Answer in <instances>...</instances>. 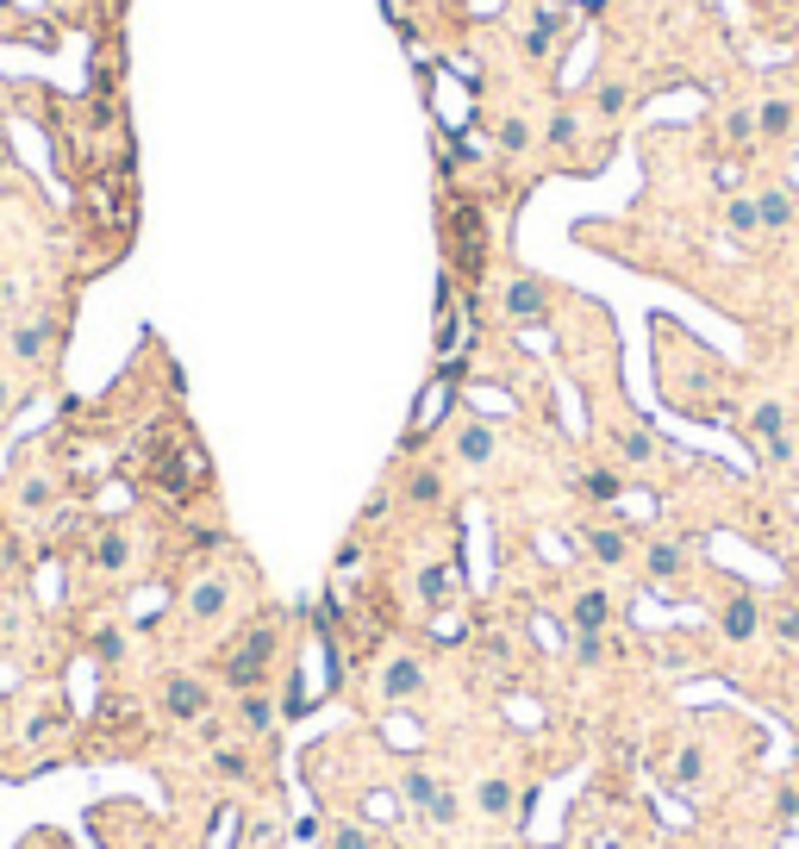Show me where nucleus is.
<instances>
[{
    "mask_svg": "<svg viewBox=\"0 0 799 849\" xmlns=\"http://www.w3.org/2000/svg\"><path fill=\"white\" fill-rule=\"evenodd\" d=\"M144 481L156 487L163 499H194L206 481H213V462H206V449L188 424H156L144 444Z\"/></svg>",
    "mask_w": 799,
    "mask_h": 849,
    "instance_id": "obj_1",
    "label": "nucleus"
},
{
    "mask_svg": "<svg viewBox=\"0 0 799 849\" xmlns=\"http://www.w3.org/2000/svg\"><path fill=\"white\" fill-rule=\"evenodd\" d=\"M275 656H281V619H256V624H244V631L231 637V649L219 656V681L231 687V694L269 687Z\"/></svg>",
    "mask_w": 799,
    "mask_h": 849,
    "instance_id": "obj_2",
    "label": "nucleus"
},
{
    "mask_svg": "<svg viewBox=\"0 0 799 849\" xmlns=\"http://www.w3.org/2000/svg\"><path fill=\"white\" fill-rule=\"evenodd\" d=\"M81 200H88V219H94L106 238H125V231H131V169H125V163H106L100 175H88Z\"/></svg>",
    "mask_w": 799,
    "mask_h": 849,
    "instance_id": "obj_3",
    "label": "nucleus"
},
{
    "mask_svg": "<svg viewBox=\"0 0 799 849\" xmlns=\"http://www.w3.org/2000/svg\"><path fill=\"white\" fill-rule=\"evenodd\" d=\"M469 806L494 837H506V831H519V819H524V787L512 774H481L469 787Z\"/></svg>",
    "mask_w": 799,
    "mask_h": 849,
    "instance_id": "obj_4",
    "label": "nucleus"
},
{
    "mask_svg": "<svg viewBox=\"0 0 799 849\" xmlns=\"http://www.w3.org/2000/svg\"><path fill=\"white\" fill-rule=\"evenodd\" d=\"M469 344H474L469 300L456 294V288H449V275H444V288H437V363H444V369H462Z\"/></svg>",
    "mask_w": 799,
    "mask_h": 849,
    "instance_id": "obj_5",
    "label": "nucleus"
},
{
    "mask_svg": "<svg viewBox=\"0 0 799 849\" xmlns=\"http://www.w3.org/2000/svg\"><path fill=\"white\" fill-rule=\"evenodd\" d=\"M449 263H456V275H481V263H487V225H481L474 200H449Z\"/></svg>",
    "mask_w": 799,
    "mask_h": 849,
    "instance_id": "obj_6",
    "label": "nucleus"
},
{
    "mask_svg": "<svg viewBox=\"0 0 799 849\" xmlns=\"http://www.w3.org/2000/svg\"><path fill=\"white\" fill-rule=\"evenodd\" d=\"M449 400H456V369H437L431 381H424V394H419V406H413V419H406V438H400V444L419 449L424 438L437 431V419L449 413Z\"/></svg>",
    "mask_w": 799,
    "mask_h": 849,
    "instance_id": "obj_7",
    "label": "nucleus"
},
{
    "mask_svg": "<svg viewBox=\"0 0 799 849\" xmlns=\"http://www.w3.org/2000/svg\"><path fill=\"white\" fill-rule=\"evenodd\" d=\"M156 699H163V712H169L175 724H200L206 712H213V687H206L200 674H169Z\"/></svg>",
    "mask_w": 799,
    "mask_h": 849,
    "instance_id": "obj_8",
    "label": "nucleus"
},
{
    "mask_svg": "<svg viewBox=\"0 0 799 849\" xmlns=\"http://www.w3.org/2000/svg\"><path fill=\"white\" fill-rule=\"evenodd\" d=\"M449 774H437L431 762H400V774H394V799L413 812V819H424V806L437 799V787H444Z\"/></svg>",
    "mask_w": 799,
    "mask_h": 849,
    "instance_id": "obj_9",
    "label": "nucleus"
},
{
    "mask_svg": "<svg viewBox=\"0 0 799 849\" xmlns=\"http://www.w3.org/2000/svg\"><path fill=\"white\" fill-rule=\"evenodd\" d=\"M275 724H281V699H275L269 687L238 694V731H244V744H269Z\"/></svg>",
    "mask_w": 799,
    "mask_h": 849,
    "instance_id": "obj_10",
    "label": "nucleus"
},
{
    "mask_svg": "<svg viewBox=\"0 0 799 849\" xmlns=\"http://www.w3.org/2000/svg\"><path fill=\"white\" fill-rule=\"evenodd\" d=\"M375 687H381V699H419L424 694V662L419 656H406V649H394L381 669H375Z\"/></svg>",
    "mask_w": 799,
    "mask_h": 849,
    "instance_id": "obj_11",
    "label": "nucleus"
},
{
    "mask_svg": "<svg viewBox=\"0 0 799 849\" xmlns=\"http://www.w3.org/2000/svg\"><path fill=\"white\" fill-rule=\"evenodd\" d=\"M719 631L731 637V644H749L756 631H762V606L737 587V594H724V606H719Z\"/></svg>",
    "mask_w": 799,
    "mask_h": 849,
    "instance_id": "obj_12",
    "label": "nucleus"
},
{
    "mask_svg": "<svg viewBox=\"0 0 799 849\" xmlns=\"http://www.w3.org/2000/svg\"><path fill=\"white\" fill-rule=\"evenodd\" d=\"M225 606H231V581H225V574L194 581V594H188V619H194V624H219Z\"/></svg>",
    "mask_w": 799,
    "mask_h": 849,
    "instance_id": "obj_13",
    "label": "nucleus"
},
{
    "mask_svg": "<svg viewBox=\"0 0 799 849\" xmlns=\"http://www.w3.org/2000/svg\"><path fill=\"white\" fill-rule=\"evenodd\" d=\"M569 624L574 631H606V624H612V594H606V587H581L569 606Z\"/></svg>",
    "mask_w": 799,
    "mask_h": 849,
    "instance_id": "obj_14",
    "label": "nucleus"
},
{
    "mask_svg": "<svg viewBox=\"0 0 799 849\" xmlns=\"http://www.w3.org/2000/svg\"><path fill=\"white\" fill-rule=\"evenodd\" d=\"M506 313H512V319H544V313H549V288L537 281V275H519V281L506 288Z\"/></svg>",
    "mask_w": 799,
    "mask_h": 849,
    "instance_id": "obj_15",
    "label": "nucleus"
},
{
    "mask_svg": "<svg viewBox=\"0 0 799 849\" xmlns=\"http://www.w3.org/2000/svg\"><path fill=\"white\" fill-rule=\"evenodd\" d=\"M313 844L319 849H381V837H375L369 824H356V819H331V824H319Z\"/></svg>",
    "mask_w": 799,
    "mask_h": 849,
    "instance_id": "obj_16",
    "label": "nucleus"
},
{
    "mask_svg": "<svg viewBox=\"0 0 799 849\" xmlns=\"http://www.w3.org/2000/svg\"><path fill=\"white\" fill-rule=\"evenodd\" d=\"M456 587H462L456 562H424V574H419V599H424V606H437V612H444L449 599H456Z\"/></svg>",
    "mask_w": 799,
    "mask_h": 849,
    "instance_id": "obj_17",
    "label": "nucleus"
},
{
    "mask_svg": "<svg viewBox=\"0 0 799 849\" xmlns=\"http://www.w3.org/2000/svg\"><path fill=\"white\" fill-rule=\"evenodd\" d=\"M581 549H587L594 562H606V569H612V562H624V556H631V537H624V531H612V524H594V531H581Z\"/></svg>",
    "mask_w": 799,
    "mask_h": 849,
    "instance_id": "obj_18",
    "label": "nucleus"
},
{
    "mask_svg": "<svg viewBox=\"0 0 799 849\" xmlns=\"http://www.w3.org/2000/svg\"><path fill=\"white\" fill-rule=\"evenodd\" d=\"M125 562H131V537H125V531H100V544H94V569H100V574H119Z\"/></svg>",
    "mask_w": 799,
    "mask_h": 849,
    "instance_id": "obj_19",
    "label": "nucleus"
},
{
    "mask_svg": "<svg viewBox=\"0 0 799 849\" xmlns=\"http://www.w3.org/2000/svg\"><path fill=\"white\" fill-rule=\"evenodd\" d=\"M13 356L45 363V356H50V325H20V331H13Z\"/></svg>",
    "mask_w": 799,
    "mask_h": 849,
    "instance_id": "obj_20",
    "label": "nucleus"
},
{
    "mask_svg": "<svg viewBox=\"0 0 799 849\" xmlns=\"http://www.w3.org/2000/svg\"><path fill=\"white\" fill-rule=\"evenodd\" d=\"M756 206H762V225H769V231H781V225H794V194H787V188H769V194L756 200Z\"/></svg>",
    "mask_w": 799,
    "mask_h": 849,
    "instance_id": "obj_21",
    "label": "nucleus"
},
{
    "mask_svg": "<svg viewBox=\"0 0 799 849\" xmlns=\"http://www.w3.org/2000/svg\"><path fill=\"white\" fill-rule=\"evenodd\" d=\"M406 499H413V506H437V499H444V474H437V469H413Z\"/></svg>",
    "mask_w": 799,
    "mask_h": 849,
    "instance_id": "obj_22",
    "label": "nucleus"
},
{
    "mask_svg": "<svg viewBox=\"0 0 799 849\" xmlns=\"http://www.w3.org/2000/svg\"><path fill=\"white\" fill-rule=\"evenodd\" d=\"M749 438H762V444H769V438H781V431H787V413H781V406H756V413H749V424H744Z\"/></svg>",
    "mask_w": 799,
    "mask_h": 849,
    "instance_id": "obj_23",
    "label": "nucleus"
},
{
    "mask_svg": "<svg viewBox=\"0 0 799 849\" xmlns=\"http://www.w3.org/2000/svg\"><path fill=\"white\" fill-rule=\"evenodd\" d=\"M238 849H281V824H275V819H244Z\"/></svg>",
    "mask_w": 799,
    "mask_h": 849,
    "instance_id": "obj_24",
    "label": "nucleus"
},
{
    "mask_svg": "<svg viewBox=\"0 0 799 849\" xmlns=\"http://www.w3.org/2000/svg\"><path fill=\"white\" fill-rule=\"evenodd\" d=\"M462 462H487V456H494V431H487V424H462Z\"/></svg>",
    "mask_w": 799,
    "mask_h": 849,
    "instance_id": "obj_25",
    "label": "nucleus"
},
{
    "mask_svg": "<svg viewBox=\"0 0 799 849\" xmlns=\"http://www.w3.org/2000/svg\"><path fill=\"white\" fill-rule=\"evenodd\" d=\"M649 574H656V581H674V574H681V549L674 544H649Z\"/></svg>",
    "mask_w": 799,
    "mask_h": 849,
    "instance_id": "obj_26",
    "label": "nucleus"
},
{
    "mask_svg": "<svg viewBox=\"0 0 799 849\" xmlns=\"http://www.w3.org/2000/svg\"><path fill=\"white\" fill-rule=\"evenodd\" d=\"M574 662H581V669L606 662V631H574Z\"/></svg>",
    "mask_w": 799,
    "mask_h": 849,
    "instance_id": "obj_27",
    "label": "nucleus"
},
{
    "mask_svg": "<svg viewBox=\"0 0 799 849\" xmlns=\"http://www.w3.org/2000/svg\"><path fill=\"white\" fill-rule=\"evenodd\" d=\"M787 125H794V106H787V100H769V106L756 113V131H769V138H781Z\"/></svg>",
    "mask_w": 799,
    "mask_h": 849,
    "instance_id": "obj_28",
    "label": "nucleus"
},
{
    "mask_svg": "<svg viewBox=\"0 0 799 849\" xmlns=\"http://www.w3.org/2000/svg\"><path fill=\"white\" fill-rule=\"evenodd\" d=\"M213 769H219L225 774V781H250V756H244V749H213Z\"/></svg>",
    "mask_w": 799,
    "mask_h": 849,
    "instance_id": "obj_29",
    "label": "nucleus"
},
{
    "mask_svg": "<svg viewBox=\"0 0 799 849\" xmlns=\"http://www.w3.org/2000/svg\"><path fill=\"white\" fill-rule=\"evenodd\" d=\"M724 219H731V231H762V206H756V200H731Z\"/></svg>",
    "mask_w": 799,
    "mask_h": 849,
    "instance_id": "obj_30",
    "label": "nucleus"
},
{
    "mask_svg": "<svg viewBox=\"0 0 799 849\" xmlns=\"http://www.w3.org/2000/svg\"><path fill=\"white\" fill-rule=\"evenodd\" d=\"M581 487H587V494H594V499H619V494H624V481H619V474H612V469H594V474H587V481H581Z\"/></svg>",
    "mask_w": 799,
    "mask_h": 849,
    "instance_id": "obj_31",
    "label": "nucleus"
},
{
    "mask_svg": "<svg viewBox=\"0 0 799 849\" xmlns=\"http://www.w3.org/2000/svg\"><path fill=\"white\" fill-rule=\"evenodd\" d=\"M94 656H100V662H119V656H125V637L113 631V624H106V631H94Z\"/></svg>",
    "mask_w": 799,
    "mask_h": 849,
    "instance_id": "obj_32",
    "label": "nucleus"
},
{
    "mask_svg": "<svg viewBox=\"0 0 799 849\" xmlns=\"http://www.w3.org/2000/svg\"><path fill=\"white\" fill-rule=\"evenodd\" d=\"M594 106H599V113H624V88H619V81H606V88L594 94Z\"/></svg>",
    "mask_w": 799,
    "mask_h": 849,
    "instance_id": "obj_33",
    "label": "nucleus"
},
{
    "mask_svg": "<svg viewBox=\"0 0 799 849\" xmlns=\"http://www.w3.org/2000/svg\"><path fill=\"white\" fill-rule=\"evenodd\" d=\"M774 812H781V819H794V812H799V781H787V787L774 794Z\"/></svg>",
    "mask_w": 799,
    "mask_h": 849,
    "instance_id": "obj_34",
    "label": "nucleus"
},
{
    "mask_svg": "<svg viewBox=\"0 0 799 849\" xmlns=\"http://www.w3.org/2000/svg\"><path fill=\"white\" fill-rule=\"evenodd\" d=\"M524 138H531V131H524L519 119H506V125H499V144H506V150H524Z\"/></svg>",
    "mask_w": 799,
    "mask_h": 849,
    "instance_id": "obj_35",
    "label": "nucleus"
},
{
    "mask_svg": "<svg viewBox=\"0 0 799 849\" xmlns=\"http://www.w3.org/2000/svg\"><path fill=\"white\" fill-rule=\"evenodd\" d=\"M724 131H731V144H744L749 131H756V119H749V113H731V125H724Z\"/></svg>",
    "mask_w": 799,
    "mask_h": 849,
    "instance_id": "obj_36",
    "label": "nucleus"
},
{
    "mask_svg": "<svg viewBox=\"0 0 799 849\" xmlns=\"http://www.w3.org/2000/svg\"><path fill=\"white\" fill-rule=\"evenodd\" d=\"M13 400H20V388H13V381H7V375H0V419H7V413H13Z\"/></svg>",
    "mask_w": 799,
    "mask_h": 849,
    "instance_id": "obj_37",
    "label": "nucleus"
},
{
    "mask_svg": "<svg viewBox=\"0 0 799 849\" xmlns=\"http://www.w3.org/2000/svg\"><path fill=\"white\" fill-rule=\"evenodd\" d=\"M474 849H512V844H506V837H481Z\"/></svg>",
    "mask_w": 799,
    "mask_h": 849,
    "instance_id": "obj_38",
    "label": "nucleus"
}]
</instances>
